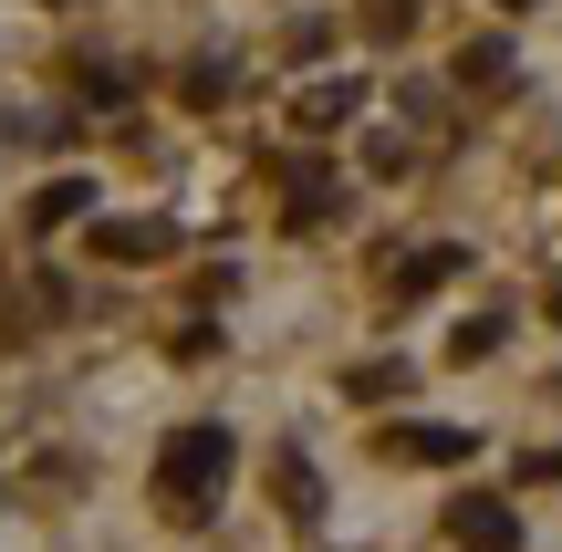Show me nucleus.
I'll list each match as a JSON object with an SVG mask.
<instances>
[{
    "label": "nucleus",
    "instance_id": "7ed1b4c3",
    "mask_svg": "<svg viewBox=\"0 0 562 552\" xmlns=\"http://www.w3.org/2000/svg\"><path fill=\"white\" fill-rule=\"evenodd\" d=\"M385 449H396V459H427V470H438V459H469V428H396Z\"/></svg>",
    "mask_w": 562,
    "mask_h": 552
},
{
    "label": "nucleus",
    "instance_id": "6e6552de",
    "mask_svg": "<svg viewBox=\"0 0 562 552\" xmlns=\"http://www.w3.org/2000/svg\"><path fill=\"white\" fill-rule=\"evenodd\" d=\"M552 313H562V271H552Z\"/></svg>",
    "mask_w": 562,
    "mask_h": 552
},
{
    "label": "nucleus",
    "instance_id": "f03ea898",
    "mask_svg": "<svg viewBox=\"0 0 562 552\" xmlns=\"http://www.w3.org/2000/svg\"><path fill=\"white\" fill-rule=\"evenodd\" d=\"M448 532H459L469 552H521V521H510V500H459V511H448Z\"/></svg>",
    "mask_w": 562,
    "mask_h": 552
},
{
    "label": "nucleus",
    "instance_id": "0eeeda50",
    "mask_svg": "<svg viewBox=\"0 0 562 552\" xmlns=\"http://www.w3.org/2000/svg\"><path fill=\"white\" fill-rule=\"evenodd\" d=\"M302 115H313V125H344V115H355V83H323V94L302 104Z\"/></svg>",
    "mask_w": 562,
    "mask_h": 552
},
{
    "label": "nucleus",
    "instance_id": "39448f33",
    "mask_svg": "<svg viewBox=\"0 0 562 552\" xmlns=\"http://www.w3.org/2000/svg\"><path fill=\"white\" fill-rule=\"evenodd\" d=\"M83 209H94V188H83V178H53V188L32 199V219L53 229V219H83Z\"/></svg>",
    "mask_w": 562,
    "mask_h": 552
},
{
    "label": "nucleus",
    "instance_id": "f257e3e1",
    "mask_svg": "<svg viewBox=\"0 0 562 552\" xmlns=\"http://www.w3.org/2000/svg\"><path fill=\"white\" fill-rule=\"evenodd\" d=\"M229 480V428H178L167 438V459H157V491L178 500V511H199L209 491Z\"/></svg>",
    "mask_w": 562,
    "mask_h": 552
},
{
    "label": "nucleus",
    "instance_id": "423d86ee",
    "mask_svg": "<svg viewBox=\"0 0 562 552\" xmlns=\"http://www.w3.org/2000/svg\"><path fill=\"white\" fill-rule=\"evenodd\" d=\"M448 271H459V250H417V261H406V292H438Z\"/></svg>",
    "mask_w": 562,
    "mask_h": 552
},
{
    "label": "nucleus",
    "instance_id": "20e7f679",
    "mask_svg": "<svg viewBox=\"0 0 562 552\" xmlns=\"http://www.w3.org/2000/svg\"><path fill=\"white\" fill-rule=\"evenodd\" d=\"M94 240H104V261H157L167 229H157V219H115V229H94Z\"/></svg>",
    "mask_w": 562,
    "mask_h": 552
}]
</instances>
